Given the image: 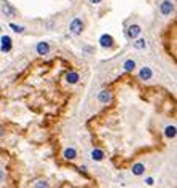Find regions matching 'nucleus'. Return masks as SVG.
<instances>
[{
    "label": "nucleus",
    "instance_id": "nucleus-1",
    "mask_svg": "<svg viewBox=\"0 0 177 188\" xmlns=\"http://www.w3.org/2000/svg\"><path fill=\"white\" fill-rule=\"evenodd\" d=\"M83 21L80 19V18H75L72 22H70V32L73 34V35H80L81 32H83Z\"/></svg>",
    "mask_w": 177,
    "mask_h": 188
},
{
    "label": "nucleus",
    "instance_id": "nucleus-2",
    "mask_svg": "<svg viewBox=\"0 0 177 188\" xmlns=\"http://www.w3.org/2000/svg\"><path fill=\"white\" fill-rule=\"evenodd\" d=\"M160 11H161V14H164V16H169V14L174 11V3L171 2V0H164V2L160 5Z\"/></svg>",
    "mask_w": 177,
    "mask_h": 188
},
{
    "label": "nucleus",
    "instance_id": "nucleus-3",
    "mask_svg": "<svg viewBox=\"0 0 177 188\" xmlns=\"http://www.w3.org/2000/svg\"><path fill=\"white\" fill-rule=\"evenodd\" d=\"M141 32H142V29H141V26H139V24H131L126 29V35H128V39H131V40L136 39Z\"/></svg>",
    "mask_w": 177,
    "mask_h": 188
},
{
    "label": "nucleus",
    "instance_id": "nucleus-4",
    "mask_svg": "<svg viewBox=\"0 0 177 188\" xmlns=\"http://www.w3.org/2000/svg\"><path fill=\"white\" fill-rule=\"evenodd\" d=\"M0 50H2V53L11 51V39L8 35H2V39H0Z\"/></svg>",
    "mask_w": 177,
    "mask_h": 188
},
{
    "label": "nucleus",
    "instance_id": "nucleus-5",
    "mask_svg": "<svg viewBox=\"0 0 177 188\" xmlns=\"http://www.w3.org/2000/svg\"><path fill=\"white\" fill-rule=\"evenodd\" d=\"M99 43H101L102 48H112V46H113V37L109 35V34H104V35H101Z\"/></svg>",
    "mask_w": 177,
    "mask_h": 188
},
{
    "label": "nucleus",
    "instance_id": "nucleus-6",
    "mask_svg": "<svg viewBox=\"0 0 177 188\" xmlns=\"http://www.w3.org/2000/svg\"><path fill=\"white\" fill-rule=\"evenodd\" d=\"M97 99H99L101 104H110V102H112V92L107 91V89L101 91V92H99V96H97Z\"/></svg>",
    "mask_w": 177,
    "mask_h": 188
},
{
    "label": "nucleus",
    "instance_id": "nucleus-7",
    "mask_svg": "<svg viewBox=\"0 0 177 188\" xmlns=\"http://www.w3.org/2000/svg\"><path fill=\"white\" fill-rule=\"evenodd\" d=\"M37 53L45 56V54H48L50 53V45L46 43V42H40L39 45H37Z\"/></svg>",
    "mask_w": 177,
    "mask_h": 188
},
{
    "label": "nucleus",
    "instance_id": "nucleus-8",
    "mask_svg": "<svg viewBox=\"0 0 177 188\" xmlns=\"http://www.w3.org/2000/svg\"><path fill=\"white\" fill-rule=\"evenodd\" d=\"M91 159L93 161H102V159H104V152L99 150V148H94L91 152Z\"/></svg>",
    "mask_w": 177,
    "mask_h": 188
},
{
    "label": "nucleus",
    "instance_id": "nucleus-9",
    "mask_svg": "<svg viewBox=\"0 0 177 188\" xmlns=\"http://www.w3.org/2000/svg\"><path fill=\"white\" fill-rule=\"evenodd\" d=\"M131 171H133V174H134V175H142V174L145 172V166H144L142 163H136V164L133 166Z\"/></svg>",
    "mask_w": 177,
    "mask_h": 188
},
{
    "label": "nucleus",
    "instance_id": "nucleus-10",
    "mask_svg": "<svg viewBox=\"0 0 177 188\" xmlns=\"http://www.w3.org/2000/svg\"><path fill=\"white\" fill-rule=\"evenodd\" d=\"M2 11L5 13V16H14V8L10 5V3H6V2H3V5H2Z\"/></svg>",
    "mask_w": 177,
    "mask_h": 188
},
{
    "label": "nucleus",
    "instance_id": "nucleus-11",
    "mask_svg": "<svg viewBox=\"0 0 177 188\" xmlns=\"http://www.w3.org/2000/svg\"><path fill=\"white\" fill-rule=\"evenodd\" d=\"M139 77H141V80H150L152 78V69L150 67H144L141 72H139Z\"/></svg>",
    "mask_w": 177,
    "mask_h": 188
},
{
    "label": "nucleus",
    "instance_id": "nucleus-12",
    "mask_svg": "<svg viewBox=\"0 0 177 188\" xmlns=\"http://www.w3.org/2000/svg\"><path fill=\"white\" fill-rule=\"evenodd\" d=\"M64 158L69 159V161L75 159V158H77V152H75V148H66V150H64Z\"/></svg>",
    "mask_w": 177,
    "mask_h": 188
},
{
    "label": "nucleus",
    "instance_id": "nucleus-13",
    "mask_svg": "<svg viewBox=\"0 0 177 188\" xmlns=\"http://www.w3.org/2000/svg\"><path fill=\"white\" fill-rule=\"evenodd\" d=\"M66 80H67V83L73 84V83H77V81L80 80V75H78L77 72H69V73L66 75Z\"/></svg>",
    "mask_w": 177,
    "mask_h": 188
},
{
    "label": "nucleus",
    "instance_id": "nucleus-14",
    "mask_svg": "<svg viewBox=\"0 0 177 188\" xmlns=\"http://www.w3.org/2000/svg\"><path fill=\"white\" fill-rule=\"evenodd\" d=\"M164 136H166L167 139H174V137H175V126H167V128L164 129Z\"/></svg>",
    "mask_w": 177,
    "mask_h": 188
},
{
    "label": "nucleus",
    "instance_id": "nucleus-15",
    "mask_svg": "<svg viewBox=\"0 0 177 188\" xmlns=\"http://www.w3.org/2000/svg\"><path fill=\"white\" fill-rule=\"evenodd\" d=\"M123 67H125L126 72H131V70H134V67H136V62H134L133 59H128V61L123 64Z\"/></svg>",
    "mask_w": 177,
    "mask_h": 188
},
{
    "label": "nucleus",
    "instance_id": "nucleus-16",
    "mask_svg": "<svg viewBox=\"0 0 177 188\" xmlns=\"http://www.w3.org/2000/svg\"><path fill=\"white\" fill-rule=\"evenodd\" d=\"M134 48H136V50H144V48H145V40H144V39L136 40V42H134Z\"/></svg>",
    "mask_w": 177,
    "mask_h": 188
},
{
    "label": "nucleus",
    "instance_id": "nucleus-17",
    "mask_svg": "<svg viewBox=\"0 0 177 188\" xmlns=\"http://www.w3.org/2000/svg\"><path fill=\"white\" fill-rule=\"evenodd\" d=\"M10 27H11L14 32H18V34H23V32H24V27H23V26H18V24H13V22H11Z\"/></svg>",
    "mask_w": 177,
    "mask_h": 188
},
{
    "label": "nucleus",
    "instance_id": "nucleus-18",
    "mask_svg": "<svg viewBox=\"0 0 177 188\" xmlns=\"http://www.w3.org/2000/svg\"><path fill=\"white\" fill-rule=\"evenodd\" d=\"M34 188H50V183H48V182H45V180H39V182L35 183Z\"/></svg>",
    "mask_w": 177,
    "mask_h": 188
},
{
    "label": "nucleus",
    "instance_id": "nucleus-19",
    "mask_svg": "<svg viewBox=\"0 0 177 188\" xmlns=\"http://www.w3.org/2000/svg\"><path fill=\"white\" fill-rule=\"evenodd\" d=\"M3 178H5V172L2 171V169H0V183L3 182Z\"/></svg>",
    "mask_w": 177,
    "mask_h": 188
},
{
    "label": "nucleus",
    "instance_id": "nucleus-20",
    "mask_svg": "<svg viewBox=\"0 0 177 188\" xmlns=\"http://www.w3.org/2000/svg\"><path fill=\"white\" fill-rule=\"evenodd\" d=\"M145 182H147V185H150V186H152V185H153V178H152V177H148Z\"/></svg>",
    "mask_w": 177,
    "mask_h": 188
},
{
    "label": "nucleus",
    "instance_id": "nucleus-21",
    "mask_svg": "<svg viewBox=\"0 0 177 188\" xmlns=\"http://www.w3.org/2000/svg\"><path fill=\"white\" fill-rule=\"evenodd\" d=\"M3 136H5V129H3L2 126H0V139H2Z\"/></svg>",
    "mask_w": 177,
    "mask_h": 188
},
{
    "label": "nucleus",
    "instance_id": "nucleus-22",
    "mask_svg": "<svg viewBox=\"0 0 177 188\" xmlns=\"http://www.w3.org/2000/svg\"><path fill=\"white\" fill-rule=\"evenodd\" d=\"M101 0H89V3H93V5H96V3H99Z\"/></svg>",
    "mask_w": 177,
    "mask_h": 188
}]
</instances>
